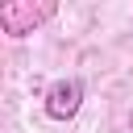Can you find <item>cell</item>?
Segmentation results:
<instances>
[{
    "label": "cell",
    "mask_w": 133,
    "mask_h": 133,
    "mask_svg": "<svg viewBox=\"0 0 133 133\" xmlns=\"http://www.w3.org/2000/svg\"><path fill=\"white\" fill-rule=\"evenodd\" d=\"M79 108H83V79H75V75L54 79L50 91H46V116L50 121H71Z\"/></svg>",
    "instance_id": "7a4b0ae2"
},
{
    "label": "cell",
    "mask_w": 133,
    "mask_h": 133,
    "mask_svg": "<svg viewBox=\"0 0 133 133\" xmlns=\"http://www.w3.org/2000/svg\"><path fill=\"white\" fill-rule=\"evenodd\" d=\"M54 17V4L50 0H8V4H0V29L8 33V37H25V33H33L42 21H50Z\"/></svg>",
    "instance_id": "6da1fadb"
}]
</instances>
